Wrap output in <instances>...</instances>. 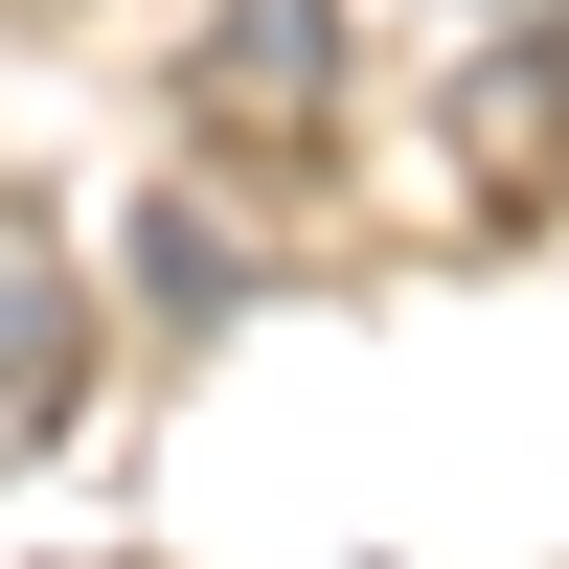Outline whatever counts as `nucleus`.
Returning <instances> with one entry per match:
<instances>
[{"mask_svg": "<svg viewBox=\"0 0 569 569\" xmlns=\"http://www.w3.org/2000/svg\"><path fill=\"white\" fill-rule=\"evenodd\" d=\"M319 69H342V0H228V23H206V69H182V114L251 160V114L297 137V114H319Z\"/></svg>", "mask_w": 569, "mask_h": 569, "instance_id": "obj_1", "label": "nucleus"}, {"mask_svg": "<svg viewBox=\"0 0 569 569\" xmlns=\"http://www.w3.org/2000/svg\"><path fill=\"white\" fill-rule=\"evenodd\" d=\"M69 388H91V297H69V251L0 206V433H46Z\"/></svg>", "mask_w": 569, "mask_h": 569, "instance_id": "obj_2", "label": "nucleus"}, {"mask_svg": "<svg viewBox=\"0 0 569 569\" xmlns=\"http://www.w3.org/2000/svg\"><path fill=\"white\" fill-rule=\"evenodd\" d=\"M479 23H501V0H479Z\"/></svg>", "mask_w": 569, "mask_h": 569, "instance_id": "obj_3", "label": "nucleus"}]
</instances>
